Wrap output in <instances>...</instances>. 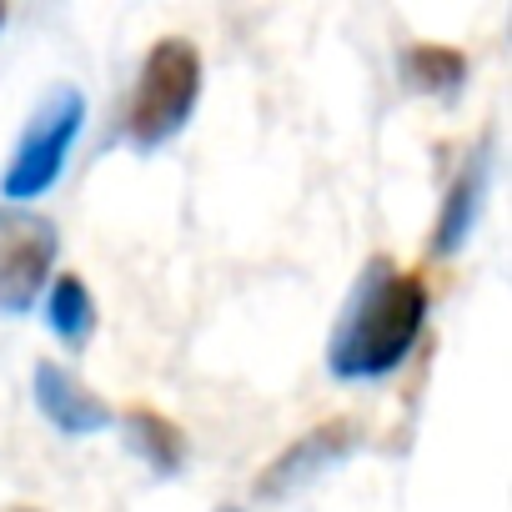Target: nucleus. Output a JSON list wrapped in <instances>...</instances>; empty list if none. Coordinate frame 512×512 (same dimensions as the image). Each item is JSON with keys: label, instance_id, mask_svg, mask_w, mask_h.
Wrapping results in <instances>:
<instances>
[{"label": "nucleus", "instance_id": "8", "mask_svg": "<svg viewBox=\"0 0 512 512\" xmlns=\"http://www.w3.org/2000/svg\"><path fill=\"white\" fill-rule=\"evenodd\" d=\"M121 432H126V447H131L156 477H176V472H181V462H186V432H181L171 417H161V412H151V407H131V412L121 417Z\"/></svg>", "mask_w": 512, "mask_h": 512}, {"label": "nucleus", "instance_id": "5", "mask_svg": "<svg viewBox=\"0 0 512 512\" xmlns=\"http://www.w3.org/2000/svg\"><path fill=\"white\" fill-rule=\"evenodd\" d=\"M352 447H357V427H352L347 417H332V422L312 427L307 437H297L262 477H256V497L272 502V497H292V492L312 487V482L327 477L337 462H347Z\"/></svg>", "mask_w": 512, "mask_h": 512}, {"label": "nucleus", "instance_id": "11", "mask_svg": "<svg viewBox=\"0 0 512 512\" xmlns=\"http://www.w3.org/2000/svg\"><path fill=\"white\" fill-rule=\"evenodd\" d=\"M216 512H241V507H216Z\"/></svg>", "mask_w": 512, "mask_h": 512}, {"label": "nucleus", "instance_id": "7", "mask_svg": "<svg viewBox=\"0 0 512 512\" xmlns=\"http://www.w3.org/2000/svg\"><path fill=\"white\" fill-rule=\"evenodd\" d=\"M482 196H487V146L477 156H467V166L447 186V201H442V216H437V231H432V251L437 256H452L457 246L472 241L477 216H482Z\"/></svg>", "mask_w": 512, "mask_h": 512}, {"label": "nucleus", "instance_id": "2", "mask_svg": "<svg viewBox=\"0 0 512 512\" xmlns=\"http://www.w3.org/2000/svg\"><path fill=\"white\" fill-rule=\"evenodd\" d=\"M196 101H201V51L186 36H161L141 56L131 111H126V141L136 151L166 146L171 136L186 131Z\"/></svg>", "mask_w": 512, "mask_h": 512}, {"label": "nucleus", "instance_id": "4", "mask_svg": "<svg viewBox=\"0 0 512 512\" xmlns=\"http://www.w3.org/2000/svg\"><path fill=\"white\" fill-rule=\"evenodd\" d=\"M61 256V231L36 206L0 201V317H26Z\"/></svg>", "mask_w": 512, "mask_h": 512}, {"label": "nucleus", "instance_id": "6", "mask_svg": "<svg viewBox=\"0 0 512 512\" xmlns=\"http://www.w3.org/2000/svg\"><path fill=\"white\" fill-rule=\"evenodd\" d=\"M31 387H36L41 417H46L56 432H66V437H96V432H106V427L116 422L111 407H106L81 377H71V372L56 367V362H36Z\"/></svg>", "mask_w": 512, "mask_h": 512}, {"label": "nucleus", "instance_id": "10", "mask_svg": "<svg viewBox=\"0 0 512 512\" xmlns=\"http://www.w3.org/2000/svg\"><path fill=\"white\" fill-rule=\"evenodd\" d=\"M46 322H51V332L66 347H81L96 332V302H91V287L76 272L71 277H56V287L46 297Z\"/></svg>", "mask_w": 512, "mask_h": 512}, {"label": "nucleus", "instance_id": "12", "mask_svg": "<svg viewBox=\"0 0 512 512\" xmlns=\"http://www.w3.org/2000/svg\"><path fill=\"white\" fill-rule=\"evenodd\" d=\"M0 26H6V6H0Z\"/></svg>", "mask_w": 512, "mask_h": 512}, {"label": "nucleus", "instance_id": "3", "mask_svg": "<svg viewBox=\"0 0 512 512\" xmlns=\"http://www.w3.org/2000/svg\"><path fill=\"white\" fill-rule=\"evenodd\" d=\"M81 126H86V96L76 86L46 91V101L31 111V121H26V131H21L6 171H0V196H6L11 206L41 201L61 181L66 156H71Z\"/></svg>", "mask_w": 512, "mask_h": 512}, {"label": "nucleus", "instance_id": "9", "mask_svg": "<svg viewBox=\"0 0 512 512\" xmlns=\"http://www.w3.org/2000/svg\"><path fill=\"white\" fill-rule=\"evenodd\" d=\"M402 81L422 96H457L467 81V56L447 46H407L402 51Z\"/></svg>", "mask_w": 512, "mask_h": 512}, {"label": "nucleus", "instance_id": "1", "mask_svg": "<svg viewBox=\"0 0 512 512\" xmlns=\"http://www.w3.org/2000/svg\"><path fill=\"white\" fill-rule=\"evenodd\" d=\"M422 322H427V287L412 272L392 267L387 256H372L337 312L327 342V372L337 382L392 377L412 357Z\"/></svg>", "mask_w": 512, "mask_h": 512}]
</instances>
